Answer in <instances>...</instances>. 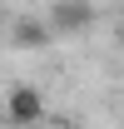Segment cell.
I'll return each mask as SVG.
<instances>
[{"label":"cell","instance_id":"1","mask_svg":"<svg viewBox=\"0 0 124 129\" xmlns=\"http://www.w3.org/2000/svg\"><path fill=\"white\" fill-rule=\"evenodd\" d=\"M45 20H50V30H55V40L60 35H84L94 25V5L89 0H55Z\"/></svg>","mask_w":124,"mask_h":129},{"label":"cell","instance_id":"3","mask_svg":"<svg viewBox=\"0 0 124 129\" xmlns=\"http://www.w3.org/2000/svg\"><path fill=\"white\" fill-rule=\"evenodd\" d=\"M50 40H55L50 20H45V25H40V20H20V25H15V45H35V50H45Z\"/></svg>","mask_w":124,"mask_h":129},{"label":"cell","instance_id":"2","mask_svg":"<svg viewBox=\"0 0 124 129\" xmlns=\"http://www.w3.org/2000/svg\"><path fill=\"white\" fill-rule=\"evenodd\" d=\"M5 119L10 124H40L45 119V94L35 84H10L5 89Z\"/></svg>","mask_w":124,"mask_h":129}]
</instances>
